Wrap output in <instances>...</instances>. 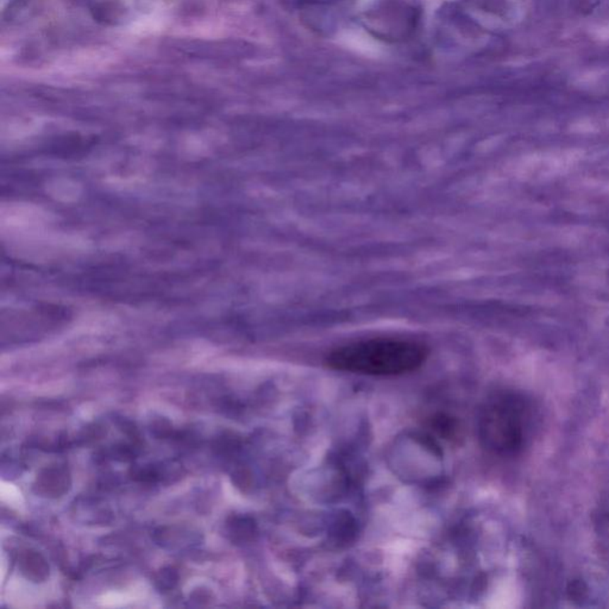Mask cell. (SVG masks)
I'll return each instance as SVG.
<instances>
[{
    "instance_id": "cell-1",
    "label": "cell",
    "mask_w": 609,
    "mask_h": 609,
    "mask_svg": "<svg viewBox=\"0 0 609 609\" xmlns=\"http://www.w3.org/2000/svg\"><path fill=\"white\" fill-rule=\"evenodd\" d=\"M428 346L411 339L372 338L350 343L327 353V367L362 375H402L428 360Z\"/></svg>"
},
{
    "instance_id": "cell-2",
    "label": "cell",
    "mask_w": 609,
    "mask_h": 609,
    "mask_svg": "<svg viewBox=\"0 0 609 609\" xmlns=\"http://www.w3.org/2000/svg\"><path fill=\"white\" fill-rule=\"evenodd\" d=\"M538 423L531 400L514 393L495 395L483 406L479 418L482 445L499 456H513L530 444Z\"/></svg>"
},
{
    "instance_id": "cell-3",
    "label": "cell",
    "mask_w": 609,
    "mask_h": 609,
    "mask_svg": "<svg viewBox=\"0 0 609 609\" xmlns=\"http://www.w3.org/2000/svg\"><path fill=\"white\" fill-rule=\"evenodd\" d=\"M71 488V474L64 467H48L36 477L34 491L40 496L56 499L66 494Z\"/></svg>"
},
{
    "instance_id": "cell-4",
    "label": "cell",
    "mask_w": 609,
    "mask_h": 609,
    "mask_svg": "<svg viewBox=\"0 0 609 609\" xmlns=\"http://www.w3.org/2000/svg\"><path fill=\"white\" fill-rule=\"evenodd\" d=\"M19 570L26 580L34 584L45 582L49 577L48 562L40 552L35 550H25L19 557Z\"/></svg>"
},
{
    "instance_id": "cell-5",
    "label": "cell",
    "mask_w": 609,
    "mask_h": 609,
    "mask_svg": "<svg viewBox=\"0 0 609 609\" xmlns=\"http://www.w3.org/2000/svg\"><path fill=\"white\" fill-rule=\"evenodd\" d=\"M178 575L176 570L173 568H166L162 569L156 576V580H155V584H156L157 588L162 591H171L173 588L178 584Z\"/></svg>"
},
{
    "instance_id": "cell-6",
    "label": "cell",
    "mask_w": 609,
    "mask_h": 609,
    "mask_svg": "<svg viewBox=\"0 0 609 609\" xmlns=\"http://www.w3.org/2000/svg\"><path fill=\"white\" fill-rule=\"evenodd\" d=\"M131 476L141 482H155L160 479V472L154 467H136L131 469Z\"/></svg>"
},
{
    "instance_id": "cell-7",
    "label": "cell",
    "mask_w": 609,
    "mask_h": 609,
    "mask_svg": "<svg viewBox=\"0 0 609 609\" xmlns=\"http://www.w3.org/2000/svg\"><path fill=\"white\" fill-rule=\"evenodd\" d=\"M171 425L168 423L167 420L161 419L159 421H155L152 426V433L160 437V438H166L168 436L171 435Z\"/></svg>"
}]
</instances>
